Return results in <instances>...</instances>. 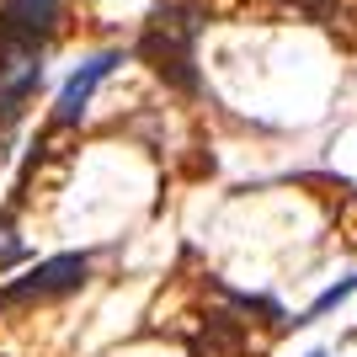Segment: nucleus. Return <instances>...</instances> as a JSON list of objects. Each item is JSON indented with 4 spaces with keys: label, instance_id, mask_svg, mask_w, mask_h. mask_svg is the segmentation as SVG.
<instances>
[{
    "label": "nucleus",
    "instance_id": "obj_7",
    "mask_svg": "<svg viewBox=\"0 0 357 357\" xmlns=\"http://www.w3.org/2000/svg\"><path fill=\"white\" fill-rule=\"evenodd\" d=\"M304 357H326V352H320V347H314V352H304Z\"/></svg>",
    "mask_w": 357,
    "mask_h": 357
},
{
    "label": "nucleus",
    "instance_id": "obj_1",
    "mask_svg": "<svg viewBox=\"0 0 357 357\" xmlns=\"http://www.w3.org/2000/svg\"><path fill=\"white\" fill-rule=\"evenodd\" d=\"M197 32H203L197 6H160L139 38V54L176 91H197Z\"/></svg>",
    "mask_w": 357,
    "mask_h": 357
},
{
    "label": "nucleus",
    "instance_id": "obj_2",
    "mask_svg": "<svg viewBox=\"0 0 357 357\" xmlns=\"http://www.w3.org/2000/svg\"><path fill=\"white\" fill-rule=\"evenodd\" d=\"M91 278V256L86 251H64V256H48L38 267H27L16 283L0 288V304H27V298H64V294H80Z\"/></svg>",
    "mask_w": 357,
    "mask_h": 357
},
{
    "label": "nucleus",
    "instance_id": "obj_5",
    "mask_svg": "<svg viewBox=\"0 0 357 357\" xmlns=\"http://www.w3.org/2000/svg\"><path fill=\"white\" fill-rule=\"evenodd\" d=\"M64 0H0V38L11 43H38L54 32Z\"/></svg>",
    "mask_w": 357,
    "mask_h": 357
},
{
    "label": "nucleus",
    "instance_id": "obj_3",
    "mask_svg": "<svg viewBox=\"0 0 357 357\" xmlns=\"http://www.w3.org/2000/svg\"><path fill=\"white\" fill-rule=\"evenodd\" d=\"M43 91V48L38 43H11L0 59V134H11L27 118L32 96Z\"/></svg>",
    "mask_w": 357,
    "mask_h": 357
},
{
    "label": "nucleus",
    "instance_id": "obj_6",
    "mask_svg": "<svg viewBox=\"0 0 357 357\" xmlns=\"http://www.w3.org/2000/svg\"><path fill=\"white\" fill-rule=\"evenodd\" d=\"M352 294H357V272H352V278H342V283H331L326 294H320V298L310 304V310H304V314L294 320V326H314V320H326V314H331V310H342V304H347Z\"/></svg>",
    "mask_w": 357,
    "mask_h": 357
},
{
    "label": "nucleus",
    "instance_id": "obj_4",
    "mask_svg": "<svg viewBox=\"0 0 357 357\" xmlns=\"http://www.w3.org/2000/svg\"><path fill=\"white\" fill-rule=\"evenodd\" d=\"M118 64H123L118 48H102V54H91V59H86V64H80V70H75L70 80L59 86V102H54V123H64V128H70V123L86 118V112H91V96H96V86H102V80L118 70Z\"/></svg>",
    "mask_w": 357,
    "mask_h": 357
}]
</instances>
